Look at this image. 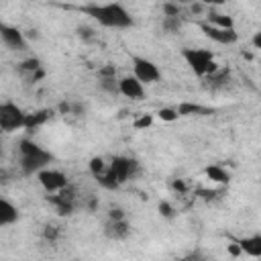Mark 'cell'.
I'll return each mask as SVG.
<instances>
[{
  "mask_svg": "<svg viewBox=\"0 0 261 261\" xmlns=\"http://www.w3.org/2000/svg\"><path fill=\"white\" fill-rule=\"evenodd\" d=\"M43 65H41V59L39 57H29V59H24V61H20L18 63V73H22L24 77H29V75H33L37 69H41Z\"/></svg>",
  "mask_w": 261,
  "mask_h": 261,
  "instance_id": "obj_20",
  "label": "cell"
},
{
  "mask_svg": "<svg viewBox=\"0 0 261 261\" xmlns=\"http://www.w3.org/2000/svg\"><path fill=\"white\" fill-rule=\"evenodd\" d=\"M151 120H153V118H151L149 114H143L139 120H135V128H147V126L151 124Z\"/></svg>",
  "mask_w": 261,
  "mask_h": 261,
  "instance_id": "obj_31",
  "label": "cell"
},
{
  "mask_svg": "<svg viewBox=\"0 0 261 261\" xmlns=\"http://www.w3.org/2000/svg\"><path fill=\"white\" fill-rule=\"evenodd\" d=\"M251 43H253V47H255V49H259V51H261V31H257V33L251 37Z\"/></svg>",
  "mask_w": 261,
  "mask_h": 261,
  "instance_id": "obj_33",
  "label": "cell"
},
{
  "mask_svg": "<svg viewBox=\"0 0 261 261\" xmlns=\"http://www.w3.org/2000/svg\"><path fill=\"white\" fill-rule=\"evenodd\" d=\"M210 24H216V27H226V29H234V22L228 14H220L216 10H208V20Z\"/></svg>",
  "mask_w": 261,
  "mask_h": 261,
  "instance_id": "obj_21",
  "label": "cell"
},
{
  "mask_svg": "<svg viewBox=\"0 0 261 261\" xmlns=\"http://www.w3.org/2000/svg\"><path fill=\"white\" fill-rule=\"evenodd\" d=\"M206 86L212 88V90H220V88H226L228 82H230V71L226 67H218L216 71H212L210 75L204 77Z\"/></svg>",
  "mask_w": 261,
  "mask_h": 261,
  "instance_id": "obj_14",
  "label": "cell"
},
{
  "mask_svg": "<svg viewBox=\"0 0 261 261\" xmlns=\"http://www.w3.org/2000/svg\"><path fill=\"white\" fill-rule=\"evenodd\" d=\"M110 167H112V171L116 173V177H118L120 184L128 181V179L139 171V163H137L135 159H130V157H124V155H114V157L110 159Z\"/></svg>",
  "mask_w": 261,
  "mask_h": 261,
  "instance_id": "obj_9",
  "label": "cell"
},
{
  "mask_svg": "<svg viewBox=\"0 0 261 261\" xmlns=\"http://www.w3.org/2000/svg\"><path fill=\"white\" fill-rule=\"evenodd\" d=\"M37 177H39L41 188H43L47 194H55V192L63 190L65 186H69L67 175H65L63 171H59V169H53V167L41 169V171L37 173Z\"/></svg>",
  "mask_w": 261,
  "mask_h": 261,
  "instance_id": "obj_6",
  "label": "cell"
},
{
  "mask_svg": "<svg viewBox=\"0 0 261 261\" xmlns=\"http://www.w3.org/2000/svg\"><path fill=\"white\" fill-rule=\"evenodd\" d=\"M181 57L186 59V63L190 65V69L198 75V77H206L212 71L218 69V63L214 61V53L210 49L204 47H186L181 49Z\"/></svg>",
  "mask_w": 261,
  "mask_h": 261,
  "instance_id": "obj_3",
  "label": "cell"
},
{
  "mask_svg": "<svg viewBox=\"0 0 261 261\" xmlns=\"http://www.w3.org/2000/svg\"><path fill=\"white\" fill-rule=\"evenodd\" d=\"M206 6H222L226 0H202Z\"/></svg>",
  "mask_w": 261,
  "mask_h": 261,
  "instance_id": "obj_34",
  "label": "cell"
},
{
  "mask_svg": "<svg viewBox=\"0 0 261 261\" xmlns=\"http://www.w3.org/2000/svg\"><path fill=\"white\" fill-rule=\"evenodd\" d=\"M84 14L92 16L98 24L106 27V29H128L135 24L130 12L118 4V2H106V4H88L80 8Z\"/></svg>",
  "mask_w": 261,
  "mask_h": 261,
  "instance_id": "obj_1",
  "label": "cell"
},
{
  "mask_svg": "<svg viewBox=\"0 0 261 261\" xmlns=\"http://www.w3.org/2000/svg\"><path fill=\"white\" fill-rule=\"evenodd\" d=\"M0 37L4 41V45L10 49V51H16V53H22L29 49V41L24 39V33L16 27H10V24H0Z\"/></svg>",
  "mask_w": 261,
  "mask_h": 261,
  "instance_id": "obj_8",
  "label": "cell"
},
{
  "mask_svg": "<svg viewBox=\"0 0 261 261\" xmlns=\"http://www.w3.org/2000/svg\"><path fill=\"white\" fill-rule=\"evenodd\" d=\"M75 33H77V37H80L82 41H86V43H90V41H96V37H98V33H96L92 27H88V24H82V27H77V29H75Z\"/></svg>",
  "mask_w": 261,
  "mask_h": 261,
  "instance_id": "obj_23",
  "label": "cell"
},
{
  "mask_svg": "<svg viewBox=\"0 0 261 261\" xmlns=\"http://www.w3.org/2000/svg\"><path fill=\"white\" fill-rule=\"evenodd\" d=\"M157 114H159V118H161V120H165V122H173V120H177V118H179L177 108H161Z\"/></svg>",
  "mask_w": 261,
  "mask_h": 261,
  "instance_id": "obj_26",
  "label": "cell"
},
{
  "mask_svg": "<svg viewBox=\"0 0 261 261\" xmlns=\"http://www.w3.org/2000/svg\"><path fill=\"white\" fill-rule=\"evenodd\" d=\"M57 234H59V228H57V226H53V224H47V226H45V230H43V237H45V239H49V241H55V239H57Z\"/></svg>",
  "mask_w": 261,
  "mask_h": 261,
  "instance_id": "obj_28",
  "label": "cell"
},
{
  "mask_svg": "<svg viewBox=\"0 0 261 261\" xmlns=\"http://www.w3.org/2000/svg\"><path fill=\"white\" fill-rule=\"evenodd\" d=\"M159 214L165 216V218H173L175 210H173V206H171L169 202H161V204H159Z\"/></svg>",
  "mask_w": 261,
  "mask_h": 261,
  "instance_id": "obj_27",
  "label": "cell"
},
{
  "mask_svg": "<svg viewBox=\"0 0 261 261\" xmlns=\"http://www.w3.org/2000/svg\"><path fill=\"white\" fill-rule=\"evenodd\" d=\"M106 75H116V67L110 65V63H106L104 67L98 69V77H106Z\"/></svg>",
  "mask_w": 261,
  "mask_h": 261,
  "instance_id": "obj_29",
  "label": "cell"
},
{
  "mask_svg": "<svg viewBox=\"0 0 261 261\" xmlns=\"http://www.w3.org/2000/svg\"><path fill=\"white\" fill-rule=\"evenodd\" d=\"M173 190H179V192H186V184H184V181H173Z\"/></svg>",
  "mask_w": 261,
  "mask_h": 261,
  "instance_id": "obj_35",
  "label": "cell"
},
{
  "mask_svg": "<svg viewBox=\"0 0 261 261\" xmlns=\"http://www.w3.org/2000/svg\"><path fill=\"white\" fill-rule=\"evenodd\" d=\"M128 232H130V226L126 218H108L104 224V234L110 241H122L128 237Z\"/></svg>",
  "mask_w": 261,
  "mask_h": 261,
  "instance_id": "obj_10",
  "label": "cell"
},
{
  "mask_svg": "<svg viewBox=\"0 0 261 261\" xmlns=\"http://www.w3.org/2000/svg\"><path fill=\"white\" fill-rule=\"evenodd\" d=\"M24 122H27V112L20 106H16L10 100L0 104V128L4 133H12V130L24 128Z\"/></svg>",
  "mask_w": 261,
  "mask_h": 261,
  "instance_id": "obj_4",
  "label": "cell"
},
{
  "mask_svg": "<svg viewBox=\"0 0 261 261\" xmlns=\"http://www.w3.org/2000/svg\"><path fill=\"white\" fill-rule=\"evenodd\" d=\"M108 167H110V163H104L102 157H92V159H90V171H92L94 177L100 175V173H104Z\"/></svg>",
  "mask_w": 261,
  "mask_h": 261,
  "instance_id": "obj_22",
  "label": "cell"
},
{
  "mask_svg": "<svg viewBox=\"0 0 261 261\" xmlns=\"http://www.w3.org/2000/svg\"><path fill=\"white\" fill-rule=\"evenodd\" d=\"M179 4H192V2H196V0H177Z\"/></svg>",
  "mask_w": 261,
  "mask_h": 261,
  "instance_id": "obj_36",
  "label": "cell"
},
{
  "mask_svg": "<svg viewBox=\"0 0 261 261\" xmlns=\"http://www.w3.org/2000/svg\"><path fill=\"white\" fill-rule=\"evenodd\" d=\"M98 86L106 92V94H120V80H116V75H106V77H98Z\"/></svg>",
  "mask_w": 261,
  "mask_h": 261,
  "instance_id": "obj_19",
  "label": "cell"
},
{
  "mask_svg": "<svg viewBox=\"0 0 261 261\" xmlns=\"http://www.w3.org/2000/svg\"><path fill=\"white\" fill-rule=\"evenodd\" d=\"M18 220V208L6 200V198H0V226H10Z\"/></svg>",
  "mask_w": 261,
  "mask_h": 261,
  "instance_id": "obj_13",
  "label": "cell"
},
{
  "mask_svg": "<svg viewBox=\"0 0 261 261\" xmlns=\"http://www.w3.org/2000/svg\"><path fill=\"white\" fill-rule=\"evenodd\" d=\"M204 10H206V4H204L202 0H196V2L190 4V12H192V14H202Z\"/></svg>",
  "mask_w": 261,
  "mask_h": 261,
  "instance_id": "obj_30",
  "label": "cell"
},
{
  "mask_svg": "<svg viewBox=\"0 0 261 261\" xmlns=\"http://www.w3.org/2000/svg\"><path fill=\"white\" fill-rule=\"evenodd\" d=\"M96 181L102 186V188H106V190H116L118 186H120V181H118V177H116V173L112 171V167H108L104 173H100V175H96Z\"/></svg>",
  "mask_w": 261,
  "mask_h": 261,
  "instance_id": "obj_18",
  "label": "cell"
},
{
  "mask_svg": "<svg viewBox=\"0 0 261 261\" xmlns=\"http://www.w3.org/2000/svg\"><path fill=\"white\" fill-rule=\"evenodd\" d=\"M177 112H179V116H194V114L204 116V114H212V108H204V106H200V104L184 102V104L177 106Z\"/></svg>",
  "mask_w": 261,
  "mask_h": 261,
  "instance_id": "obj_17",
  "label": "cell"
},
{
  "mask_svg": "<svg viewBox=\"0 0 261 261\" xmlns=\"http://www.w3.org/2000/svg\"><path fill=\"white\" fill-rule=\"evenodd\" d=\"M130 63H133V75L137 80H141L143 84H155L161 80V71L151 59L141 57V55H133Z\"/></svg>",
  "mask_w": 261,
  "mask_h": 261,
  "instance_id": "obj_5",
  "label": "cell"
},
{
  "mask_svg": "<svg viewBox=\"0 0 261 261\" xmlns=\"http://www.w3.org/2000/svg\"><path fill=\"white\" fill-rule=\"evenodd\" d=\"M204 173H206L208 179H212L216 184H228L230 181V173L224 167H220V165H208L204 169Z\"/></svg>",
  "mask_w": 261,
  "mask_h": 261,
  "instance_id": "obj_16",
  "label": "cell"
},
{
  "mask_svg": "<svg viewBox=\"0 0 261 261\" xmlns=\"http://www.w3.org/2000/svg\"><path fill=\"white\" fill-rule=\"evenodd\" d=\"M51 110H47V108H43V110H37V112H33V114H27V122H24V128L27 130H35V128H39V126H43L49 118H51Z\"/></svg>",
  "mask_w": 261,
  "mask_h": 261,
  "instance_id": "obj_15",
  "label": "cell"
},
{
  "mask_svg": "<svg viewBox=\"0 0 261 261\" xmlns=\"http://www.w3.org/2000/svg\"><path fill=\"white\" fill-rule=\"evenodd\" d=\"M108 218H124V210L122 208H112L108 212Z\"/></svg>",
  "mask_w": 261,
  "mask_h": 261,
  "instance_id": "obj_32",
  "label": "cell"
},
{
  "mask_svg": "<svg viewBox=\"0 0 261 261\" xmlns=\"http://www.w3.org/2000/svg\"><path fill=\"white\" fill-rule=\"evenodd\" d=\"M163 16H181V4L179 2H165L163 4Z\"/></svg>",
  "mask_w": 261,
  "mask_h": 261,
  "instance_id": "obj_25",
  "label": "cell"
},
{
  "mask_svg": "<svg viewBox=\"0 0 261 261\" xmlns=\"http://www.w3.org/2000/svg\"><path fill=\"white\" fill-rule=\"evenodd\" d=\"M53 159L55 157L49 151H45L41 145H37L31 139H22L18 143V165H20V171L24 175L39 173L41 169L49 167Z\"/></svg>",
  "mask_w": 261,
  "mask_h": 261,
  "instance_id": "obj_2",
  "label": "cell"
},
{
  "mask_svg": "<svg viewBox=\"0 0 261 261\" xmlns=\"http://www.w3.org/2000/svg\"><path fill=\"white\" fill-rule=\"evenodd\" d=\"M163 29L169 33H175L181 29V18L179 16H163Z\"/></svg>",
  "mask_w": 261,
  "mask_h": 261,
  "instance_id": "obj_24",
  "label": "cell"
},
{
  "mask_svg": "<svg viewBox=\"0 0 261 261\" xmlns=\"http://www.w3.org/2000/svg\"><path fill=\"white\" fill-rule=\"evenodd\" d=\"M200 31L204 33V37H208L210 41H214L218 45H234L239 41V33L234 29L216 27L210 22H200Z\"/></svg>",
  "mask_w": 261,
  "mask_h": 261,
  "instance_id": "obj_7",
  "label": "cell"
},
{
  "mask_svg": "<svg viewBox=\"0 0 261 261\" xmlns=\"http://www.w3.org/2000/svg\"><path fill=\"white\" fill-rule=\"evenodd\" d=\"M237 245L241 247V251L249 257H261V234H251V237H243L237 239Z\"/></svg>",
  "mask_w": 261,
  "mask_h": 261,
  "instance_id": "obj_12",
  "label": "cell"
},
{
  "mask_svg": "<svg viewBox=\"0 0 261 261\" xmlns=\"http://www.w3.org/2000/svg\"><path fill=\"white\" fill-rule=\"evenodd\" d=\"M145 84L141 80H137L135 75H124L120 80V94L130 98V100H141L145 96Z\"/></svg>",
  "mask_w": 261,
  "mask_h": 261,
  "instance_id": "obj_11",
  "label": "cell"
}]
</instances>
